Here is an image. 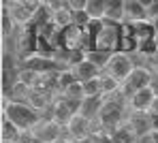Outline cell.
<instances>
[{"instance_id": "1", "label": "cell", "mask_w": 158, "mask_h": 143, "mask_svg": "<svg viewBox=\"0 0 158 143\" xmlns=\"http://www.w3.org/2000/svg\"><path fill=\"white\" fill-rule=\"evenodd\" d=\"M2 117L11 120L24 133H32L43 122L41 111H36L34 107H30L28 103H22V100H9V96H2Z\"/></svg>"}, {"instance_id": "2", "label": "cell", "mask_w": 158, "mask_h": 143, "mask_svg": "<svg viewBox=\"0 0 158 143\" xmlns=\"http://www.w3.org/2000/svg\"><path fill=\"white\" fill-rule=\"evenodd\" d=\"M122 24H111L103 19V28L94 36V49L103 54H115L120 51V36H122Z\"/></svg>"}, {"instance_id": "3", "label": "cell", "mask_w": 158, "mask_h": 143, "mask_svg": "<svg viewBox=\"0 0 158 143\" xmlns=\"http://www.w3.org/2000/svg\"><path fill=\"white\" fill-rule=\"evenodd\" d=\"M41 4L43 2H30V0H4L2 2V9H6L9 13H11V17L15 19V24L17 26H30L32 24V19H34V15H36V11L41 9Z\"/></svg>"}, {"instance_id": "4", "label": "cell", "mask_w": 158, "mask_h": 143, "mask_svg": "<svg viewBox=\"0 0 158 143\" xmlns=\"http://www.w3.org/2000/svg\"><path fill=\"white\" fill-rule=\"evenodd\" d=\"M135 68H137V66H135V62H132V58L128 56V54L115 51V54H111V58L107 60L105 71H103V73H107L109 77H113L115 81L124 84Z\"/></svg>"}, {"instance_id": "5", "label": "cell", "mask_w": 158, "mask_h": 143, "mask_svg": "<svg viewBox=\"0 0 158 143\" xmlns=\"http://www.w3.org/2000/svg\"><path fill=\"white\" fill-rule=\"evenodd\" d=\"M150 86H152V73L145 66H137L131 75H128V79L122 84L120 96L124 100H131L137 92H141V90H145V88H150Z\"/></svg>"}, {"instance_id": "6", "label": "cell", "mask_w": 158, "mask_h": 143, "mask_svg": "<svg viewBox=\"0 0 158 143\" xmlns=\"http://www.w3.org/2000/svg\"><path fill=\"white\" fill-rule=\"evenodd\" d=\"M17 51L22 58H30L39 51V28L36 26H24L17 32Z\"/></svg>"}, {"instance_id": "7", "label": "cell", "mask_w": 158, "mask_h": 143, "mask_svg": "<svg viewBox=\"0 0 158 143\" xmlns=\"http://www.w3.org/2000/svg\"><path fill=\"white\" fill-rule=\"evenodd\" d=\"M98 122L105 128L118 130L120 124L124 122V105L122 103H113V100H105V105L101 109V115H98Z\"/></svg>"}, {"instance_id": "8", "label": "cell", "mask_w": 158, "mask_h": 143, "mask_svg": "<svg viewBox=\"0 0 158 143\" xmlns=\"http://www.w3.org/2000/svg\"><path fill=\"white\" fill-rule=\"evenodd\" d=\"M32 135L39 143H60L62 141V126L53 120H43L32 130Z\"/></svg>"}, {"instance_id": "9", "label": "cell", "mask_w": 158, "mask_h": 143, "mask_svg": "<svg viewBox=\"0 0 158 143\" xmlns=\"http://www.w3.org/2000/svg\"><path fill=\"white\" fill-rule=\"evenodd\" d=\"M154 100H156V92L150 86V88H145V90H141V92H137L131 100H126V103H128L132 113H150Z\"/></svg>"}, {"instance_id": "10", "label": "cell", "mask_w": 158, "mask_h": 143, "mask_svg": "<svg viewBox=\"0 0 158 143\" xmlns=\"http://www.w3.org/2000/svg\"><path fill=\"white\" fill-rule=\"evenodd\" d=\"M64 128H66V133L71 135L73 141H83V143H85L90 137H92V122L85 120V117H81L79 113L75 115Z\"/></svg>"}, {"instance_id": "11", "label": "cell", "mask_w": 158, "mask_h": 143, "mask_svg": "<svg viewBox=\"0 0 158 143\" xmlns=\"http://www.w3.org/2000/svg\"><path fill=\"white\" fill-rule=\"evenodd\" d=\"M71 71H73V75H75V79H77L79 84H85V81L98 79V77L103 75V68H101L98 64H94L92 60H88V58H83L81 62H77Z\"/></svg>"}, {"instance_id": "12", "label": "cell", "mask_w": 158, "mask_h": 143, "mask_svg": "<svg viewBox=\"0 0 158 143\" xmlns=\"http://www.w3.org/2000/svg\"><path fill=\"white\" fill-rule=\"evenodd\" d=\"M148 2H139V0H124V24H139V22H148Z\"/></svg>"}, {"instance_id": "13", "label": "cell", "mask_w": 158, "mask_h": 143, "mask_svg": "<svg viewBox=\"0 0 158 143\" xmlns=\"http://www.w3.org/2000/svg\"><path fill=\"white\" fill-rule=\"evenodd\" d=\"M126 128L135 137H141L145 133H152V113H131Z\"/></svg>"}, {"instance_id": "14", "label": "cell", "mask_w": 158, "mask_h": 143, "mask_svg": "<svg viewBox=\"0 0 158 143\" xmlns=\"http://www.w3.org/2000/svg\"><path fill=\"white\" fill-rule=\"evenodd\" d=\"M105 105V96H90V98H83L81 105H79V115L94 122L98 115H101V109Z\"/></svg>"}, {"instance_id": "15", "label": "cell", "mask_w": 158, "mask_h": 143, "mask_svg": "<svg viewBox=\"0 0 158 143\" xmlns=\"http://www.w3.org/2000/svg\"><path fill=\"white\" fill-rule=\"evenodd\" d=\"M0 135H2V143H19L24 130H19L11 120L2 117V124H0Z\"/></svg>"}, {"instance_id": "16", "label": "cell", "mask_w": 158, "mask_h": 143, "mask_svg": "<svg viewBox=\"0 0 158 143\" xmlns=\"http://www.w3.org/2000/svg\"><path fill=\"white\" fill-rule=\"evenodd\" d=\"M105 22L124 24V0L122 2H105Z\"/></svg>"}, {"instance_id": "17", "label": "cell", "mask_w": 158, "mask_h": 143, "mask_svg": "<svg viewBox=\"0 0 158 143\" xmlns=\"http://www.w3.org/2000/svg\"><path fill=\"white\" fill-rule=\"evenodd\" d=\"M52 24L58 30H64V28H69V26H73V11L69 9V2H66L64 9L52 13Z\"/></svg>"}, {"instance_id": "18", "label": "cell", "mask_w": 158, "mask_h": 143, "mask_svg": "<svg viewBox=\"0 0 158 143\" xmlns=\"http://www.w3.org/2000/svg\"><path fill=\"white\" fill-rule=\"evenodd\" d=\"M85 13L92 17V22H103L105 19V2L103 0H88Z\"/></svg>"}, {"instance_id": "19", "label": "cell", "mask_w": 158, "mask_h": 143, "mask_svg": "<svg viewBox=\"0 0 158 143\" xmlns=\"http://www.w3.org/2000/svg\"><path fill=\"white\" fill-rule=\"evenodd\" d=\"M73 84H77V79H75V75H73V71H71V68H64V71H60V73H58L56 86H58L60 92H66Z\"/></svg>"}, {"instance_id": "20", "label": "cell", "mask_w": 158, "mask_h": 143, "mask_svg": "<svg viewBox=\"0 0 158 143\" xmlns=\"http://www.w3.org/2000/svg\"><path fill=\"white\" fill-rule=\"evenodd\" d=\"M120 88H122V84L120 81H115L113 77H109L107 73H103L101 75V90H103V96H109V94H120Z\"/></svg>"}, {"instance_id": "21", "label": "cell", "mask_w": 158, "mask_h": 143, "mask_svg": "<svg viewBox=\"0 0 158 143\" xmlns=\"http://www.w3.org/2000/svg\"><path fill=\"white\" fill-rule=\"evenodd\" d=\"M15 19L11 17V13L6 11V9H2V24H0V30H2V41H6L11 34H13V30H15Z\"/></svg>"}, {"instance_id": "22", "label": "cell", "mask_w": 158, "mask_h": 143, "mask_svg": "<svg viewBox=\"0 0 158 143\" xmlns=\"http://www.w3.org/2000/svg\"><path fill=\"white\" fill-rule=\"evenodd\" d=\"M81 88H83V96H85V98H90V96H103V90H101V77L81 84Z\"/></svg>"}, {"instance_id": "23", "label": "cell", "mask_w": 158, "mask_h": 143, "mask_svg": "<svg viewBox=\"0 0 158 143\" xmlns=\"http://www.w3.org/2000/svg\"><path fill=\"white\" fill-rule=\"evenodd\" d=\"M148 17H150V22L152 19H158V0L148 2Z\"/></svg>"}, {"instance_id": "24", "label": "cell", "mask_w": 158, "mask_h": 143, "mask_svg": "<svg viewBox=\"0 0 158 143\" xmlns=\"http://www.w3.org/2000/svg\"><path fill=\"white\" fill-rule=\"evenodd\" d=\"M137 139H139V143H156V133L152 130V133H145V135H141Z\"/></svg>"}, {"instance_id": "25", "label": "cell", "mask_w": 158, "mask_h": 143, "mask_svg": "<svg viewBox=\"0 0 158 143\" xmlns=\"http://www.w3.org/2000/svg\"><path fill=\"white\" fill-rule=\"evenodd\" d=\"M152 115H158V96H156V100H154V105H152V111H150Z\"/></svg>"}, {"instance_id": "26", "label": "cell", "mask_w": 158, "mask_h": 143, "mask_svg": "<svg viewBox=\"0 0 158 143\" xmlns=\"http://www.w3.org/2000/svg\"><path fill=\"white\" fill-rule=\"evenodd\" d=\"M131 143H139V139H132V141Z\"/></svg>"}]
</instances>
